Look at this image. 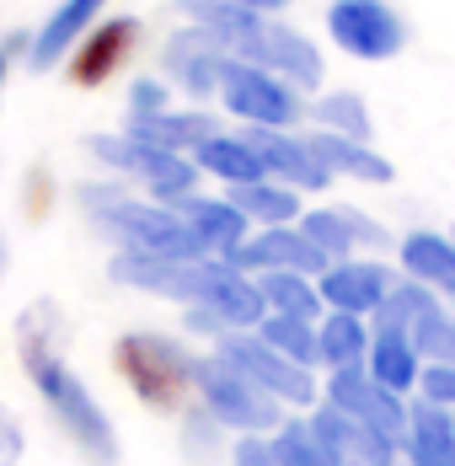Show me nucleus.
Listing matches in <instances>:
<instances>
[{"label": "nucleus", "instance_id": "f257e3e1", "mask_svg": "<svg viewBox=\"0 0 455 466\" xmlns=\"http://www.w3.org/2000/svg\"><path fill=\"white\" fill-rule=\"evenodd\" d=\"M65 311L54 300H33L16 317V354L22 370L33 380V391L44 397L54 423L70 434V445L86 456V466H118V429L107 419V408L91 397V386L70 370L65 360Z\"/></svg>", "mask_w": 455, "mask_h": 466}, {"label": "nucleus", "instance_id": "f03ea898", "mask_svg": "<svg viewBox=\"0 0 455 466\" xmlns=\"http://www.w3.org/2000/svg\"><path fill=\"white\" fill-rule=\"evenodd\" d=\"M177 5L187 11V22L209 27V33L226 44L230 59L263 65V70L284 76V81H289V86H300V92H317V86H321V76H327V65H321V48L311 44L300 27L278 22L273 11L220 5V0H177Z\"/></svg>", "mask_w": 455, "mask_h": 466}, {"label": "nucleus", "instance_id": "7ed1b4c3", "mask_svg": "<svg viewBox=\"0 0 455 466\" xmlns=\"http://www.w3.org/2000/svg\"><path fill=\"white\" fill-rule=\"evenodd\" d=\"M76 204L91 220V231L107 236L118 252H145V258H204L198 236L187 231L177 204H156L135 193L118 177H91V183L76 187Z\"/></svg>", "mask_w": 455, "mask_h": 466}, {"label": "nucleus", "instance_id": "20e7f679", "mask_svg": "<svg viewBox=\"0 0 455 466\" xmlns=\"http://www.w3.org/2000/svg\"><path fill=\"white\" fill-rule=\"evenodd\" d=\"M113 365L156 413H177L187 397H198V354L167 332H124L113 343Z\"/></svg>", "mask_w": 455, "mask_h": 466}, {"label": "nucleus", "instance_id": "39448f33", "mask_svg": "<svg viewBox=\"0 0 455 466\" xmlns=\"http://www.w3.org/2000/svg\"><path fill=\"white\" fill-rule=\"evenodd\" d=\"M86 156L107 167V177L129 183L135 193L156 198V204H182L187 193H198V167L193 156L182 150H161V145H145L135 135H86Z\"/></svg>", "mask_w": 455, "mask_h": 466}, {"label": "nucleus", "instance_id": "423d86ee", "mask_svg": "<svg viewBox=\"0 0 455 466\" xmlns=\"http://www.w3.org/2000/svg\"><path fill=\"white\" fill-rule=\"evenodd\" d=\"M268 317V300L258 289V274L236 268L230 258H204L198 263V295L187 306V327H198L204 338H226V332H252Z\"/></svg>", "mask_w": 455, "mask_h": 466}, {"label": "nucleus", "instance_id": "0eeeda50", "mask_svg": "<svg viewBox=\"0 0 455 466\" xmlns=\"http://www.w3.org/2000/svg\"><path fill=\"white\" fill-rule=\"evenodd\" d=\"M198 408L220 429H236V434H273L284 423V402H273L268 391L241 375L226 354H198Z\"/></svg>", "mask_w": 455, "mask_h": 466}, {"label": "nucleus", "instance_id": "6e6552de", "mask_svg": "<svg viewBox=\"0 0 455 466\" xmlns=\"http://www.w3.org/2000/svg\"><path fill=\"white\" fill-rule=\"evenodd\" d=\"M215 102L241 129H295L311 113V102H306L300 86H289L284 76H273L263 65H247V59H230L226 65Z\"/></svg>", "mask_w": 455, "mask_h": 466}, {"label": "nucleus", "instance_id": "1a4fd4ad", "mask_svg": "<svg viewBox=\"0 0 455 466\" xmlns=\"http://www.w3.org/2000/svg\"><path fill=\"white\" fill-rule=\"evenodd\" d=\"M327 38L359 65H386L408 48V22L391 0H332L327 5Z\"/></svg>", "mask_w": 455, "mask_h": 466}, {"label": "nucleus", "instance_id": "9d476101", "mask_svg": "<svg viewBox=\"0 0 455 466\" xmlns=\"http://www.w3.org/2000/svg\"><path fill=\"white\" fill-rule=\"evenodd\" d=\"M215 349H220L241 375H252L273 402H284V408H311V402H317V375H311V365L278 354V349L263 343L258 332H226Z\"/></svg>", "mask_w": 455, "mask_h": 466}, {"label": "nucleus", "instance_id": "9b49d317", "mask_svg": "<svg viewBox=\"0 0 455 466\" xmlns=\"http://www.w3.org/2000/svg\"><path fill=\"white\" fill-rule=\"evenodd\" d=\"M327 402H332L338 413H349L354 423H364L369 434H380V440H391V445L402 451V440H408V413H412L408 397L391 391V386H380L364 365H349V370L327 375Z\"/></svg>", "mask_w": 455, "mask_h": 466}, {"label": "nucleus", "instance_id": "f8f14e48", "mask_svg": "<svg viewBox=\"0 0 455 466\" xmlns=\"http://www.w3.org/2000/svg\"><path fill=\"white\" fill-rule=\"evenodd\" d=\"M226 65H230L226 44H220L209 27H198V22L177 27V33L161 44V76H167L187 102H209V96H220V76H226Z\"/></svg>", "mask_w": 455, "mask_h": 466}, {"label": "nucleus", "instance_id": "ddd939ff", "mask_svg": "<svg viewBox=\"0 0 455 466\" xmlns=\"http://www.w3.org/2000/svg\"><path fill=\"white\" fill-rule=\"evenodd\" d=\"M397 284H402L397 268L380 263L375 252L327 263V268L317 274V289H321V306H327V311H349V317H369V322L386 311V300H391Z\"/></svg>", "mask_w": 455, "mask_h": 466}, {"label": "nucleus", "instance_id": "4468645a", "mask_svg": "<svg viewBox=\"0 0 455 466\" xmlns=\"http://www.w3.org/2000/svg\"><path fill=\"white\" fill-rule=\"evenodd\" d=\"M139 38H145V22H139V16H102L86 38L70 48L65 76H70L81 92H96V86H107V81L129 65V54L139 48Z\"/></svg>", "mask_w": 455, "mask_h": 466}, {"label": "nucleus", "instance_id": "2eb2a0df", "mask_svg": "<svg viewBox=\"0 0 455 466\" xmlns=\"http://www.w3.org/2000/svg\"><path fill=\"white\" fill-rule=\"evenodd\" d=\"M247 135H252V145H258V156H263L273 183L295 187V193H327V187L338 183L327 172V161L317 156L311 135H300V129H247Z\"/></svg>", "mask_w": 455, "mask_h": 466}, {"label": "nucleus", "instance_id": "dca6fc26", "mask_svg": "<svg viewBox=\"0 0 455 466\" xmlns=\"http://www.w3.org/2000/svg\"><path fill=\"white\" fill-rule=\"evenodd\" d=\"M236 268L247 274H321L327 258L300 226H268V231H252L236 252H230Z\"/></svg>", "mask_w": 455, "mask_h": 466}, {"label": "nucleus", "instance_id": "f3484780", "mask_svg": "<svg viewBox=\"0 0 455 466\" xmlns=\"http://www.w3.org/2000/svg\"><path fill=\"white\" fill-rule=\"evenodd\" d=\"M107 5H113V0H59L44 16V27L33 33V44H27V70H33V76L59 70V65L70 59V48L107 16Z\"/></svg>", "mask_w": 455, "mask_h": 466}, {"label": "nucleus", "instance_id": "a211bd4d", "mask_svg": "<svg viewBox=\"0 0 455 466\" xmlns=\"http://www.w3.org/2000/svg\"><path fill=\"white\" fill-rule=\"evenodd\" d=\"M300 231H306V236L321 247V258H327V263L364 258V252L386 247V231H380L369 215L349 209V204H311V209L300 215Z\"/></svg>", "mask_w": 455, "mask_h": 466}, {"label": "nucleus", "instance_id": "6ab92c4d", "mask_svg": "<svg viewBox=\"0 0 455 466\" xmlns=\"http://www.w3.org/2000/svg\"><path fill=\"white\" fill-rule=\"evenodd\" d=\"M198 263H204V258H145V252H113L107 274L124 284V289H139V295H161V300H182V306H193V295H198Z\"/></svg>", "mask_w": 455, "mask_h": 466}, {"label": "nucleus", "instance_id": "aec40b11", "mask_svg": "<svg viewBox=\"0 0 455 466\" xmlns=\"http://www.w3.org/2000/svg\"><path fill=\"white\" fill-rule=\"evenodd\" d=\"M220 129L215 113L204 107H161V113H124V135H135L145 145H161V150H182L193 156L198 145Z\"/></svg>", "mask_w": 455, "mask_h": 466}, {"label": "nucleus", "instance_id": "412c9836", "mask_svg": "<svg viewBox=\"0 0 455 466\" xmlns=\"http://www.w3.org/2000/svg\"><path fill=\"white\" fill-rule=\"evenodd\" d=\"M177 209H182V220H187V231L198 236L204 258H230V252L252 236V220H247L230 198H215V193H187Z\"/></svg>", "mask_w": 455, "mask_h": 466}, {"label": "nucleus", "instance_id": "4be33fe9", "mask_svg": "<svg viewBox=\"0 0 455 466\" xmlns=\"http://www.w3.org/2000/svg\"><path fill=\"white\" fill-rule=\"evenodd\" d=\"M397 263H402V279L455 300V236L450 231H408L397 241Z\"/></svg>", "mask_w": 455, "mask_h": 466}, {"label": "nucleus", "instance_id": "5701e85b", "mask_svg": "<svg viewBox=\"0 0 455 466\" xmlns=\"http://www.w3.org/2000/svg\"><path fill=\"white\" fill-rule=\"evenodd\" d=\"M193 167L204 177H215L220 187H241V183L268 177V167H263V156H258V145H252L247 129H215L209 140L193 150Z\"/></svg>", "mask_w": 455, "mask_h": 466}, {"label": "nucleus", "instance_id": "b1692460", "mask_svg": "<svg viewBox=\"0 0 455 466\" xmlns=\"http://www.w3.org/2000/svg\"><path fill=\"white\" fill-rule=\"evenodd\" d=\"M423 354H418V343H412L402 327L391 322H375V332H369V354H364V370L375 375L380 386H391V391H418V375H423Z\"/></svg>", "mask_w": 455, "mask_h": 466}, {"label": "nucleus", "instance_id": "393cba45", "mask_svg": "<svg viewBox=\"0 0 455 466\" xmlns=\"http://www.w3.org/2000/svg\"><path fill=\"white\" fill-rule=\"evenodd\" d=\"M402 456L412 466H455V413L440 402H412L408 413V440H402Z\"/></svg>", "mask_w": 455, "mask_h": 466}, {"label": "nucleus", "instance_id": "a878e982", "mask_svg": "<svg viewBox=\"0 0 455 466\" xmlns=\"http://www.w3.org/2000/svg\"><path fill=\"white\" fill-rule=\"evenodd\" d=\"M311 140H317V156L327 161V172H332V177H349V183H364V187H386L391 177H397V167H391V161H386L369 140L327 135V129H317Z\"/></svg>", "mask_w": 455, "mask_h": 466}, {"label": "nucleus", "instance_id": "bb28decb", "mask_svg": "<svg viewBox=\"0 0 455 466\" xmlns=\"http://www.w3.org/2000/svg\"><path fill=\"white\" fill-rule=\"evenodd\" d=\"M226 198L252 220V231H268V226H300V215H306V193H295V187L273 183V177H258V183H241V187H226Z\"/></svg>", "mask_w": 455, "mask_h": 466}, {"label": "nucleus", "instance_id": "cd10ccee", "mask_svg": "<svg viewBox=\"0 0 455 466\" xmlns=\"http://www.w3.org/2000/svg\"><path fill=\"white\" fill-rule=\"evenodd\" d=\"M369 332H375V322H369V317L327 311V317L317 322V365H327V370L364 365V354H369Z\"/></svg>", "mask_w": 455, "mask_h": 466}, {"label": "nucleus", "instance_id": "c85d7f7f", "mask_svg": "<svg viewBox=\"0 0 455 466\" xmlns=\"http://www.w3.org/2000/svg\"><path fill=\"white\" fill-rule=\"evenodd\" d=\"M258 289H263V300H268L273 317H306V322H321L317 274H258Z\"/></svg>", "mask_w": 455, "mask_h": 466}, {"label": "nucleus", "instance_id": "c756f323", "mask_svg": "<svg viewBox=\"0 0 455 466\" xmlns=\"http://www.w3.org/2000/svg\"><path fill=\"white\" fill-rule=\"evenodd\" d=\"M306 118H311L317 129H327V135H349V140H369V135H375L369 102H364L359 92H321Z\"/></svg>", "mask_w": 455, "mask_h": 466}, {"label": "nucleus", "instance_id": "7c9ffc66", "mask_svg": "<svg viewBox=\"0 0 455 466\" xmlns=\"http://www.w3.org/2000/svg\"><path fill=\"white\" fill-rule=\"evenodd\" d=\"M273 451H278V461L284 466H343L338 461V451L317 434V423L311 419H284L278 429H273Z\"/></svg>", "mask_w": 455, "mask_h": 466}, {"label": "nucleus", "instance_id": "2f4dec72", "mask_svg": "<svg viewBox=\"0 0 455 466\" xmlns=\"http://www.w3.org/2000/svg\"><path fill=\"white\" fill-rule=\"evenodd\" d=\"M263 343H273L278 354H289V360H300V365H311L317 370V322H306V317H263V322L252 327Z\"/></svg>", "mask_w": 455, "mask_h": 466}, {"label": "nucleus", "instance_id": "473e14b6", "mask_svg": "<svg viewBox=\"0 0 455 466\" xmlns=\"http://www.w3.org/2000/svg\"><path fill=\"white\" fill-rule=\"evenodd\" d=\"M172 81L167 76H135L129 81V113H161V107H172Z\"/></svg>", "mask_w": 455, "mask_h": 466}, {"label": "nucleus", "instance_id": "72a5a7b5", "mask_svg": "<svg viewBox=\"0 0 455 466\" xmlns=\"http://www.w3.org/2000/svg\"><path fill=\"white\" fill-rule=\"evenodd\" d=\"M418 397H423V402H440V408L455 413V365H423V375H418Z\"/></svg>", "mask_w": 455, "mask_h": 466}, {"label": "nucleus", "instance_id": "f704fd0d", "mask_svg": "<svg viewBox=\"0 0 455 466\" xmlns=\"http://www.w3.org/2000/svg\"><path fill=\"white\" fill-rule=\"evenodd\" d=\"M230 466H284L273 451V434H241L230 445Z\"/></svg>", "mask_w": 455, "mask_h": 466}, {"label": "nucleus", "instance_id": "c9c22d12", "mask_svg": "<svg viewBox=\"0 0 455 466\" xmlns=\"http://www.w3.org/2000/svg\"><path fill=\"white\" fill-rule=\"evenodd\" d=\"M22 451H27V434H22V423L0 408V466H16V461H22Z\"/></svg>", "mask_w": 455, "mask_h": 466}, {"label": "nucleus", "instance_id": "e433bc0d", "mask_svg": "<svg viewBox=\"0 0 455 466\" xmlns=\"http://www.w3.org/2000/svg\"><path fill=\"white\" fill-rule=\"evenodd\" d=\"M220 5H247V11H273V16H278L289 0H220Z\"/></svg>", "mask_w": 455, "mask_h": 466}, {"label": "nucleus", "instance_id": "4c0bfd02", "mask_svg": "<svg viewBox=\"0 0 455 466\" xmlns=\"http://www.w3.org/2000/svg\"><path fill=\"white\" fill-rule=\"evenodd\" d=\"M5 76H11V48H0V102H5Z\"/></svg>", "mask_w": 455, "mask_h": 466}, {"label": "nucleus", "instance_id": "58836bf2", "mask_svg": "<svg viewBox=\"0 0 455 466\" xmlns=\"http://www.w3.org/2000/svg\"><path fill=\"white\" fill-rule=\"evenodd\" d=\"M5 268H11V247H5V231H0V279H5Z\"/></svg>", "mask_w": 455, "mask_h": 466}, {"label": "nucleus", "instance_id": "ea45409f", "mask_svg": "<svg viewBox=\"0 0 455 466\" xmlns=\"http://www.w3.org/2000/svg\"><path fill=\"white\" fill-rule=\"evenodd\" d=\"M386 466H412V461H408V456H397V461H386Z\"/></svg>", "mask_w": 455, "mask_h": 466}, {"label": "nucleus", "instance_id": "a19ab883", "mask_svg": "<svg viewBox=\"0 0 455 466\" xmlns=\"http://www.w3.org/2000/svg\"><path fill=\"white\" fill-rule=\"evenodd\" d=\"M450 236H455V226H450Z\"/></svg>", "mask_w": 455, "mask_h": 466}]
</instances>
